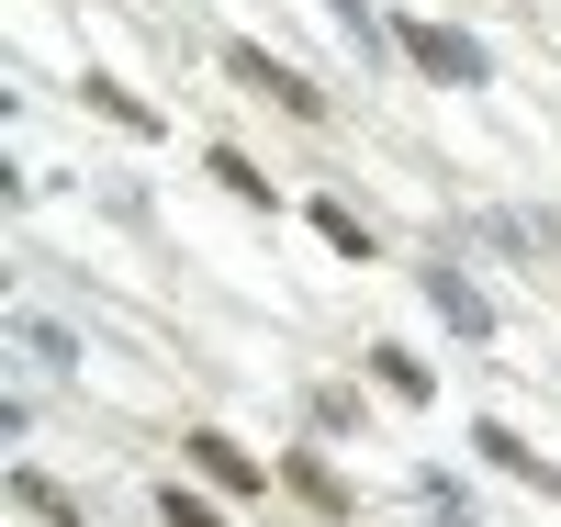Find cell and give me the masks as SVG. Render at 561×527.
Instances as JSON below:
<instances>
[{"label": "cell", "mask_w": 561, "mask_h": 527, "mask_svg": "<svg viewBox=\"0 0 561 527\" xmlns=\"http://www.w3.org/2000/svg\"><path fill=\"white\" fill-rule=\"evenodd\" d=\"M393 45H404V57L427 68L438 90H483V79H494V57H483L460 23H393Z\"/></svg>", "instance_id": "6da1fadb"}, {"label": "cell", "mask_w": 561, "mask_h": 527, "mask_svg": "<svg viewBox=\"0 0 561 527\" xmlns=\"http://www.w3.org/2000/svg\"><path fill=\"white\" fill-rule=\"evenodd\" d=\"M225 79H237V90H259V102H280L293 124H314V113H325V90H314L304 68H280L270 45H225Z\"/></svg>", "instance_id": "7a4b0ae2"}, {"label": "cell", "mask_w": 561, "mask_h": 527, "mask_svg": "<svg viewBox=\"0 0 561 527\" xmlns=\"http://www.w3.org/2000/svg\"><path fill=\"white\" fill-rule=\"evenodd\" d=\"M427 303H438V314H449V337H494V303H483V293H472V280H460V270H449V259H438V270H427Z\"/></svg>", "instance_id": "3957f363"}, {"label": "cell", "mask_w": 561, "mask_h": 527, "mask_svg": "<svg viewBox=\"0 0 561 527\" xmlns=\"http://www.w3.org/2000/svg\"><path fill=\"white\" fill-rule=\"evenodd\" d=\"M472 449H483L494 471H517V483H539V494H561V471H550V460H539V449L517 438V426H472Z\"/></svg>", "instance_id": "277c9868"}, {"label": "cell", "mask_w": 561, "mask_h": 527, "mask_svg": "<svg viewBox=\"0 0 561 527\" xmlns=\"http://www.w3.org/2000/svg\"><path fill=\"white\" fill-rule=\"evenodd\" d=\"M483 236H494V248H517V259H550V248H561V214H517V203H505V214H483Z\"/></svg>", "instance_id": "5b68a950"}, {"label": "cell", "mask_w": 561, "mask_h": 527, "mask_svg": "<svg viewBox=\"0 0 561 527\" xmlns=\"http://www.w3.org/2000/svg\"><path fill=\"white\" fill-rule=\"evenodd\" d=\"M192 460L214 471V483H225V494H259V483H270V471H259V460H248L237 438H214V426H203V438H192Z\"/></svg>", "instance_id": "8992f818"}, {"label": "cell", "mask_w": 561, "mask_h": 527, "mask_svg": "<svg viewBox=\"0 0 561 527\" xmlns=\"http://www.w3.org/2000/svg\"><path fill=\"white\" fill-rule=\"evenodd\" d=\"M337 34L359 45V57H370V68H382V57H393V23H382V12H370V0H337Z\"/></svg>", "instance_id": "52a82bcc"}, {"label": "cell", "mask_w": 561, "mask_h": 527, "mask_svg": "<svg viewBox=\"0 0 561 527\" xmlns=\"http://www.w3.org/2000/svg\"><path fill=\"white\" fill-rule=\"evenodd\" d=\"M314 236H325V248H337V259H370V225H359L348 203H314Z\"/></svg>", "instance_id": "ba28073f"}, {"label": "cell", "mask_w": 561, "mask_h": 527, "mask_svg": "<svg viewBox=\"0 0 561 527\" xmlns=\"http://www.w3.org/2000/svg\"><path fill=\"white\" fill-rule=\"evenodd\" d=\"M12 505H34L45 527H79V505H68L57 483H45V471H12Z\"/></svg>", "instance_id": "9c48e42d"}, {"label": "cell", "mask_w": 561, "mask_h": 527, "mask_svg": "<svg viewBox=\"0 0 561 527\" xmlns=\"http://www.w3.org/2000/svg\"><path fill=\"white\" fill-rule=\"evenodd\" d=\"M415 505H427L438 527H483V516H472V494H460V483H449V471H427V483H415Z\"/></svg>", "instance_id": "30bf717a"}, {"label": "cell", "mask_w": 561, "mask_h": 527, "mask_svg": "<svg viewBox=\"0 0 561 527\" xmlns=\"http://www.w3.org/2000/svg\"><path fill=\"white\" fill-rule=\"evenodd\" d=\"M370 370H382V393H404V404H427V359H404V348H370Z\"/></svg>", "instance_id": "8fae6325"}, {"label": "cell", "mask_w": 561, "mask_h": 527, "mask_svg": "<svg viewBox=\"0 0 561 527\" xmlns=\"http://www.w3.org/2000/svg\"><path fill=\"white\" fill-rule=\"evenodd\" d=\"M12 337H23V359H34V370H79V348H68V325H12Z\"/></svg>", "instance_id": "7c38bea8"}, {"label": "cell", "mask_w": 561, "mask_h": 527, "mask_svg": "<svg viewBox=\"0 0 561 527\" xmlns=\"http://www.w3.org/2000/svg\"><path fill=\"white\" fill-rule=\"evenodd\" d=\"M90 102H102V113H113L124 135H158V113H147V102H135V90H113V79H90Z\"/></svg>", "instance_id": "4fadbf2b"}, {"label": "cell", "mask_w": 561, "mask_h": 527, "mask_svg": "<svg viewBox=\"0 0 561 527\" xmlns=\"http://www.w3.org/2000/svg\"><path fill=\"white\" fill-rule=\"evenodd\" d=\"M203 169H214V180H225V191H237V203H270V180H259V169H248V158H237V147H214V158H203Z\"/></svg>", "instance_id": "5bb4252c"}, {"label": "cell", "mask_w": 561, "mask_h": 527, "mask_svg": "<svg viewBox=\"0 0 561 527\" xmlns=\"http://www.w3.org/2000/svg\"><path fill=\"white\" fill-rule=\"evenodd\" d=\"M293 494H304V505H325V516L348 505V494H337V471H325V460H293Z\"/></svg>", "instance_id": "9a60e30c"}, {"label": "cell", "mask_w": 561, "mask_h": 527, "mask_svg": "<svg viewBox=\"0 0 561 527\" xmlns=\"http://www.w3.org/2000/svg\"><path fill=\"white\" fill-rule=\"evenodd\" d=\"M158 516H169V527H225V516H214V505H203V494H180V483H169V494H158Z\"/></svg>", "instance_id": "2e32d148"}]
</instances>
